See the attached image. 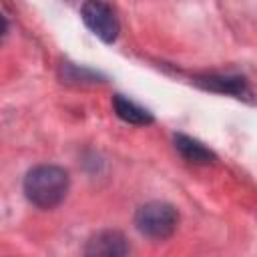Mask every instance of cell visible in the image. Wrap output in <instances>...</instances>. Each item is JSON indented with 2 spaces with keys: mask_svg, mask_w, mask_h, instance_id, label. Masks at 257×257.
Here are the masks:
<instances>
[{
  "mask_svg": "<svg viewBox=\"0 0 257 257\" xmlns=\"http://www.w3.org/2000/svg\"><path fill=\"white\" fill-rule=\"evenodd\" d=\"M84 253L90 257H122L128 253V243L120 231L102 229L86 241Z\"/></svg>",
  "mask_w": 257,
  "mask_h": 257,
  "instance_id": "4",
  "label": "cell"
},
{
  "mask_svg": "<svg viewBox=\"0 0 257 257\" xmlns=\"http://www.w3.org/2000/svg\"><path fill=\"white\" fill-rule=\"evenodd\" d=\"M62 78L64 82H98L102 76L90 68H78L70 62L62 66Z\"/></svg>",
  "mask_w": 257,
  "mask_h": 257,
  "instance_id": "8",
  "label": "cell"
},
{
  "mask_svg": "<svg viewBox=\"0 0 257 257\" xmlns=\"http://www.w3.org/2000/svg\"><path fill=\"white\" fill-rule=\"evenodd\" d=\"M6 32H8V20H6V16L0 12V42H2V38L6 36Z\"/></svg>",
  "mask_w": 257,
  "mask_h": 257,
  "instance_id": "9",
  "label": "cell"
},
{
  "mask_svg": "<svg viewBox=\"0 0 257 257\" xmlns=\"http://www.w3.org/2000/svg\"><path fill=\"white\" fill-rule=\"evenodd\" d=\"M195 82L201 88L219 92V94L243 96L247 92V80L237 74H205V76H197Z\"/></svg>",
  "mask_w": 257,
  "mask_h": 257,
  "instance_id": "5",
  "label": "cell"
},
{
  "mask_svg": "<svg viewBox=\"0 0 257 257\" xmlns=\"http://www.w3.org/2000/svg\"><path fill=\"white\" fill-rule=\"evenodd\" d=\"M173 141H175V149L179 151V155L185 161H189V163H195V165H211V163L217 161V155L209 147H205L201 141H197V139H193L189 135L179 133V135H175Z\"/></svg>",
  "mask_w": 257,
  "mask_h": 257,
  "instance_id": "6",
  "label": "cell"
},
{
  "mask_svg": "<svg viewBox=\"0 0 257 257\" xmlns=\"http://www.w3.org/2000/svg\"><path fill=\"white\" fill-rule=\"evenodd\" d=\"M70 177L62 167L38 165L32 167L24 177V195L38 209H54L68 193Z\"/></svg>",
  "mask_w": 257,
  "mask_h": 257,
  "instance_id": "1",
  "label": "cell"
},
{
  "mask_svg": "<svg viewBox=\"0 0 257 257\" xmlns=\"http://www.w3.org/2000/svg\"><path fill=\"white\" fill-rule=\"evenodd\" d=\"M80 16L86 28L94 36H98L102 42L112 44L118 38V32H120L118 18L104 0H86L80 8Z\"/></svg>",
  "mask_w": 257,
  "mask_h": 257,
  "instance_id": "3",
  "label": "cell"
},
{
  "mask_svg": "<svg viewBox=\"0 0 257 257\" xmlns=\"http://www.w3.org/2000/svg\"><path fill=\"white\" fill-rule=\"evenodd\" d=\"M112 108L116 112V116L128 124H137V126H145L151 124L155 120L153 112H149L147 108H143L141 104H137L135 100L122 96V94H114L112 98Z\"/></svg>",
  "mask_w": 257,
  "mask_h": 257,
  "instance_id": "7",
  "label": "cell"
},
{
  "mask_svg": "<svg viewBox=\"0 0 257 257\" xmlns=\"http://www.w3.org/2000/svg\"><path fill=\"white\" fill-rule=\"evenodd\" d=\"M177 223H179L177 209L165 201H151L139 207L135 215V225L139 233L149 239H157V241L171 237L177 229Z\"/></svg>",
  "mask_w": 257,
  "mask_h": 257,
  "instance_id": "2",
  "label": "cell"
}]
</instances>
